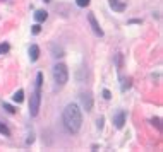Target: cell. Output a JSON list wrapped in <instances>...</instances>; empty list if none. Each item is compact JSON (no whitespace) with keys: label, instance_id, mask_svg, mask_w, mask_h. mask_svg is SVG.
Returning a JSON list of instances; mask_svg holds the SVG:
<instances>
[{"label":"cell","instance_id":"cell-13","mask_svg":"<svg viewBox=\"0 0 163 152\" xmlns=\"http://www.w3.org/2000/svg\"><path fill=\"white\" fill-rule=\"evenodd\" d=\"M9 51V45L7 43H2V45H0V55H2V53H7Z\"/></svg>","mask_w":163,"mask_h":152},{"label":"cell","instance_id":"cell-15","mask_svg":"<svg viewBox=\"0 0 163 152\" xmlns=\"http://www.w3.org/2000/svg\"><path fill=\"white\" fill-rule=\"evenodd\" d=\"M4 108L7 109L9 113H15V108H14V106H11V104H7V103H4Z\"/></svg>","mask_w":163,"mask_h":152},{"label":"cell","instance_id":"cell-16","mask_svg":"<svg viewBox=\"0 0 163 152\" xmlns=\"http://www.w3.org/2000/svg\"><path fill=\"white\" fill-rule=\"evenodd\" d=\"M103 97H105V99H110V97H112L110 91H107V89H105V91H103Z\"/></svg>","mask_w":163,"mask_h":152},{"label":"cell","instance_id":"cell-3","mask_svg":"<svg viewBox=\"0 0 163 152\" xmlns=\"http://www.w3.org/2000/svg\"><path fill=\"white\" fill-rule=\"evenodd\" d=\"M53 80L59 87L65 85V82L69 80V70L64 63H57L55 67H53Z\"/></svg>","mask_w":163,"mask_h":152},{"label":"cell","instance_id":"cell-12","mask_svg":"<svg viewBox=\"0 0 163 152\" xmlns=\"http://www.w3.org/2000/svg\"><path fill=\"white\" fill-rule=\"evenodd\" d=\"M76 4H77L79 7H88V5H89V0H76Z\"/></svg>","mask_w":163,"mask_h":152},{"label":"cell","instance_id":"cell-9","mask_svg":"<svg viewBox=\"0 0 163 152\" xmlns=\"http://www.w3.org/2000/svg\"><path fill=\"white\" fill-rule=\"evenodd\" d=\"M46 17H48V14L45 10H36L34 12V19H36L38 23H43V21H46Z\"/></svg>","mask_w":163,"mask_h":152},{"label":"cell","instance_id":"cell-5","mask_svg":"<svg viewBox=\"0 0 163 152\" xmlns=\"http://www.w3.org/2000/svg\"><path fill=\"white\" fill-rule=\"evenodd\" d=\"M81 104H82V108H84L86 111H91V108H93V97L89 96V94H81Z\"/></svg>","mask_w":163,"mask_h":152},{"label":"cell","instance_id":"cell-7","mask_svg":"<svg viewBox=\"0 0 163 152\" xmlns=\"http://www.w3.org/2000/svg\"><path fill=\"white\" fill-rule=\"evenodd\" d=\"M108 4H110V7L113 9V10H117V12L126 10V4H122L120 0H108Z\"/></svg>","mask_w":163,"mask_h":152},{"label":"cell","instance_id":"cell-2","mask_svg":"<svg viewBox=\"0 0 163 152\" xmlns=\"http://www.w3.org/2000/svg\"><path fill=\"white\" fill-rule=\"evenodd\" d=\"M41 82H43V75L38 74L36 75V91L31 96V103H29V113L31 116H36L40 111V101H41Z\"/></svg>","mask_w":163,"mask_h":152},{"label":"cell","instance_id":"cell-17","mask_svg":"<svg viewBox=\"0 0 163 152\" xmlns=\"http://www.w3.org/2000/svg\"><path fill=\"white\" fill-rule=\"evenodd\" d=\"M45 2H50V0H45Z\"/></svg>","mask_w":163,"mask_h":152},{"label":"cell","instance_id":"cell-11","mask_svg":"<svg viewBox=\"0 0 163 152\" xmlns=\"http://www.w3.org/2000/svg\"><path fill=\"white\" fill-rule=\"evenodd\" d=\"M0 134L2 135H5V137H9V135H11V132H9V128L7 126L4 125V123H0Z\"/></svg>","mask_w":163,"mask_h":152},{"label":"cell","instance_id":"cell-14","mask_svg":"<svg viewBox=\"0 0 163 152\" xmlns=\"http://www.w3.org/2000/svg\"><path fill=\"white\" fill-rule=\"evenodd\" d=\"M31 31H33V34H38L41 31V26L40 24H34V26H31Z\"/></svg>","mask_w":163,"mask_h":152},{"label":"cell","instance_id":"cell-6","mask_svg":"<svg viewBox=\"0 0 163 152\" xmlns=\"http://www.w3.org/2000/svg\"><path fill=\"white\" fill-rule=\"evenodd\" d=\"M113 123H115V126H117V128H122L124 123H126V113H124V111L117 113V115L113 116Z\"/></svg>","mask_w":163,"mask_h":152},{"label":"cell","instance_id":"cell-4","mask_svg":"<svg viewBox=\"0 0 163 152\" xmlns=\"http://www.w3.org/2000/svg\"><path fill=\"white\" fill-rule=\"evenodd\" d=\"M88 21H89V24H91V27H93V31H95V34H96V36H103V29H101L100 24L96 23V17H95V14H88Z\"/></svg>","mask_w":163,"mask_h":152},{"label":"cell","instance_id":"cell-1","mask_svg":"<svg viewBox=\"0 0 163 152\" xmlns=\"http://www.w3.org/2000/svg\"><path fill=\"white\" fill-rule=\"evenodd\" d=\"M64 125L71 134H77L82 125V115L76 104H69L64 109Z\"/></svg>","mask_w":163,"mask_h":152},{"label":"cell","instance_id":"cell-10","mask_svg":"<svg viewBox=\"0 0 163 152\" xmlns=\"http://www.w3.org/2000/svg\"><path fill=\"white\" fill-rule=\"evenodd\" d=\"M12 99H14L15 103H22V99H24V91H22V89H19L17 92H15L14 96H12Z\"/></svg>","mask_w":163,"mask_h":152},{"label":"cell","instance_id":"cell-8","mask_svg":"<svg viewBox=\"0 0 163 152\" xmlns=\"http://www.w3.org/2000/svg\"><path fill=\"white\" fill-rule=\"evenodd\" d=\"M38 56H40V48H38L36 45H33L29 48V58H31V62H36Z\"/></svg>","mask_w":163,"mask_h":152}]
</instances>
